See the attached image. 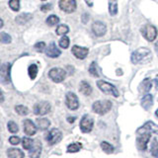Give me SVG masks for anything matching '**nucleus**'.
<instances>
[{"mask_svg": "<svg viewBox=\"0 0 158 158\" xmlns=\"http://www.w3.org/2000/svg\"><path fill=\"white\" fill-rule=\"evenodd\" d=\"M151 58H152V52L149 48H139L131 53V60L133 64H139V63L149 62L151 60Z\"/></svg>", "mask_w": 158, "mask_h": 158, "instance_id": "f257e3e1", "label": "nucleus"}, {"mask_svg": "<svg viewBox=\"0 0 158 158\" xmlns=\"http://www.w3.org/2000/svg\"><path fill=\"white\" fill-rule=\"evenodd\" d=\"M46 22H47V24L48 25V26L52 27V26H56V25H57L59 23V18L56 16V15L52 14V15H49V16L47 18Z\"/></svg>", "mask_w": 158, "mask_h": 158, "instance_id": "c756f323", "label": "nucleus"}, {"mask_svg": "<svg viewBox=\"0 0 158 158\" xmlns=\"http://www.w3.org/2000/svg\"><path fill=\"white\" fill-rule=\"evenodd\" d=\"M80 130L82 132L84 133H88L90 132L93 130V127H94V121L93 118L89 116V115H84L80 121Z\"/></svg>", "mask_w": 158, "mask_h": 158, "instance_id": "9b49d317", "label": "nucleus"}, {"mask_svg": "<svg viewBox=\"0 0 158 158\" xmlns=\"http://www.w3.org/2000/svg\"><path fill=\"white\" fill-rule=\"evenodd\" d=\"M0 38H1V43L2 44H10L12 42V38L10 35H8L5 32H1L0 34Z\"/></svg>", "mask_w": 158, "mask_h": 158, "instance_id": "4c0bfd02", "label": "nucleus"}, {"mask_svg": "<svg viewBox=\"0 0 158 158\" xmlns=\"http://www.w3.org/2000/svg\"><path fill=\"white\" fill-rule=\"evenodd\" d=\"M56 35H58V36H64V35H66L69 32V28H68L67 25L61 24L56 28Z\"/></svg>", "mask_w": 158, "mask_h": 158, "instance_id": "2f4dec72", "label": "nucleus"}, {"mask_svg": "<svg viewBox=\"0 0 158 158\" xmlns=\"http://www.w3.org/2000/svg\"><path fill=\"white\" fill-rule=\"evenodd\" d=\"M137 137H136V145L138 149L141 151H145L147 149V144L150 140L151 132H146V131H143L141 127H139L136 131Z\"/></svg>", "mask_w": 158, "mask_h": 158, "instance_id": "f03ea898", "label": "nucleus"}, {"mask_svg": "<svg viewBox=\"0 0 158 158\" xmlns=\"http://www.w3.org/2000/svg\"><path fill=\"white\" fill-rule=\"evenodd\" d=\"M20 141H21V139H20L19 136H16V135H13L9 138V142L11 143L12 145H18Z\"/></svg>", "mask_w": 158, "mask_h": 158, "instance_id": "ea45409f", "label": "nucleus"}, {"mask_svg": "<svg viewBox=\"0 0 158 158\" xmlns=\"http://www.w3.org/2000/svg\"><path fill=\"white\" fill-rule=\"evenodd\" d=\"M140 32L143 38L148 42H153L157 37V29L153 26V25H150V24L144 25V26L141 28Z\"/></svg>", "mask_w": 158, "mask_h": 158, "instance_id": "39448f33", "label": "nucleus"}, {"mask_svg": "<svg viewBox=\"0 0 158 158\" xmlns=\"http://www.w3.org/2000/svg\"><path fill=\"white\" fill-rule=\"evenodd\" d=\"M7 128H8V131L11 132V133H17L18 131H19V127L17 126V123H15V122H12V121L8 122V123H7Z\"/></svg>", "mask_w": 158, "mask_h": 158, "instance_id": "c9c22d12", "label": "nucleus"}, {"mask_svg": "<svg viewBox=\"0 0 158 158\" xmlns=\"http://www.w3.org/2000/svg\"><path fill=\"white\" fill-rule=\"evenodd\" d=\"M155 115H156V117H158V109L155 111Z\"/></svg>", "mask_w": 158, "mask_h": 158, "instance_id": "a18cd8bd", "label": "nucleus"}, {"mask_svg": "<svg viewBox=\"0 0 158 158\" xmlns=\"http://www.w3.org/2000/svg\"><path fill=\"white\" fill-rule=\"evenodd\" d=\"M69 43H70V41H69V38L66 37L65 35H64V36H62V38H61L60 40H59V42H58L59 47L62 48H64V49L68 48V47H69Z\"/></svg>", "mask_w": 158, "mask_h": 158, "instance_id": "f704fd0d", "label": "nucleus"}, {"mask_svg": "<svg viewBox=\"0 0 158 158\" xmlns=\"http://www.w3.org/2000/svg\"><path fill=\"white\" fill-rule=\"evenodd\" d=\"M85 2H86V4L88 5L89 7H92V6H93V2H94V0H85Z\"/></svg>", "mask_w": 158, "mask_h": 158, "instance_id": "c03bdc74", "label": "nucleus"}, {"mask_svg": "<svg viewBox=\"0 0 158 158\" xmlns=\"http://www.w3.org/2000/svg\"><path fill=\"white\" fill-rule=\"evenodd\" d=\"M82 148V144L80 142H73L67 146V152L68 153H75L78 152Z\"/></svg>", "mask_w": 158, "mask_h": 158, "instance_id": "cd10ccee", "label": "nucleus"}, {"mask_svg": "<svg viewBox=\"0 0 158 158\" xmlns=\"http://www.w3.org/2000/svg\"><path fill=\"white\" fill-rule=\"evenodd\" d=\"M46 54H47V56L51 58H56L61 54V52H60V49L56 47V43H51L46 49Z\"/></svg>", "mask_w": 158, "mask_h": 158, "instance_id": "dca6fc26", "label": "nucleus"}, {"mask_svg": "<svg viewBox=\"0 0 158 158\" xmlns=\"http://www.w3.org/2000/svg\"><path fill=\"white\" fill-rule=\"evenodd\" d=\"M156 79H157V80H158V75H157V76H156Z\"/></svg>", "mask_w": 158, "mask_h": 158, "instance_id": "49530a36", "label": "nucleus"}, {"mask_svg": "<svg viewBox=\"0 0 158 158\" xmlns=\"http://www.w3.org/2000/svg\"><path fill=\"white\" fill-rule=\"evenodd\" d=\"M79 91H80L83 95L85 96H90L92 93V87L87 81L83 80L79 84Z\"/></svg>", "mask_w": 158, "mask_h": 158, "instance_id": "6ab92c4d", "label": "nucleus"}, {"mask_svg": "<svg viewBox=\"0 0 158 158\" xmlns=\"http://www.w3.org/2000/svg\"><path fill=\"white\" fill-rule=\"evenodd\" d=\"M101 148H102V150L107 153V154H111V153L114 152V146L111 144V143H109L107 141H102L101 142Z\"/></svg>", "mask_w": 158, "mask_h": 158, "instance_id": "c85d7f7f", "label": "nucleus"}, {"mask_svg": "<svg viewBox=\"0 0 158 158\" xmlns=\"http://www.w3.org/2000/svg\"><path fill=\"white\" fill-rule=\"evenodd\" d=\"M65 104L67 108L71 111H75L79 108V100L75 93L68 92L65 96Z\"/></svg>", "mask_w": 158, "mask_h": 158, "instance_id": "1a4fd4ad", "label": "nucleus"}, {"mask_svg": "<svg viewBox=\"0 0 158 158\" xmlns=\"http://www.w3.org/2000/svg\"><path fill=\"white\" fill-rule=\"evenodd\" d=\"M61 138H62V132L58 128H52L48 131V135L46 136V140L48 142L49 145H53L60 141Z\"/></svg>", "mask_w": 158, "mask_h": 158, "instance_id": "6e6552de", "label": "nucleus"}, {"mask_svg": "<svg viewBox=\"0 0 158 158\" xmlns=\"http://www.w3.org/2000/svg\"><path fill=\"white\" fill-rule=\"evenodd\" d=\"M51 109H52V106H51V104H49V102L42 101V102L35 104L34 114L37 116H44V115H47L48 113L51 112Z\"/></svg>", "mask_w": 158, "mask_h": 158, "instance_id": "0eeeda50", "label": "nucleus"}, {"mask_svg": "<svg viewBox=\"0 0 158 158\" xmlns=\"http://www.w3.org/2000/svg\"><path fill=\"white\" fill-rule=\"evenodd\" d=\"M113 104L109 100H99L93 103L92 110L94 113L98 114V115H105L111 111Z\"/></svg>", "mask_w": 158, "mask_h": 158, "instance_id": "7ed1b4c3", "label": "nucleus"}, {"mask_svg": "<svg viewBox=\"0 0 158 158\" xmlns=\"http://www.w3.org/2000/svg\"><path fill=\"white\" fill-rule=\"evenodd\" d=\"M75 120H76V118H75V117H68V118H67V122H68L69 123H73L74 122H75Z\"/></svg>", "mask_w": 158, "mask_h": 158, "instance_id": "37998d69", "label": "nucleus"}, {"mask_svg": "<svg viewBox=\"0 0 158 158\" xmlns=\"http://www.w3.org/2000/svg\"><path fill=\"white\" fill-rule=\"evenodd\" d=\"M71 52L74 56L78 59H84L86 58L88 53H89V49L87 48L84 47H79V46H73L71 48Z\"/></svg>", "mask_w": 158, "mask_h": 158, "instance_id": "4468645a", "label": "nucleus"}, {"mask_svg": "<svg viewBox=\"0 0 158 158\" xmlns=\"http://www.w3.org/2000/svg\"><path fill=\"white\" fill-rule=\"evenodd\" d=\"M141 128L143 131H150V132H153V133H156V135H158V125H156V123H153L152 121L146 122L144 125L141 127Z\"/></svg>", "mask_w": 158, "mask_h": 158, "instance_id": "4be33fe9", "label": "nucleus"}, {"mask_svg": "<svg viewBox=\"0 0 158 158\" xmlns=\"http://www.w3.org/2000/svg\"><path fill=\"white\" fill-rule=\"evenodd\" d=\"M58 6L63 12L70 14L76 10L77 4H76V0H59Z\"/></svg>", "mask_w": 158, "mask_h": 158, "instance_id": "9d476101", "label": "nucleus"}, {"mask_svg": "<svg viewBox=\"0 0 158 158\" xmlns=\"http://www.w3.org/2000/svg\"><path fill=\"white\" fill-rule=\"evenodd\" d=\"M36 125L38 128H40L41 131H46L47 128L51 126V122L46 118H39L36 120Z\"/></svg>", "mask_w": 158, "mask_h": 158, "instance_id": "5701e85b", "label": "nucleus"}, {"mask_svg": "<svg viewBox=\"0 0 158 158\" xmlns=\"http://www.w3.org/2000/svg\"><path fill=\"white\" fill-rule=\"evenodd\" d=\"M15 111L20 116H27L29 114V109L24 105H17L15 107Z\"/></svg>", "mask_w": 158, "mask_h": 158, "instance_id": "473e14b6", "label": "nucleus"}, {"mask_svg": "<svg viewBox=\"0 0 158 158\" xmlns=\"http://www.w3.org/2000/svg\"><path fill=\"white\" fill-rule=\"evenodd\" d=\"M42 1H44V0H42Z\"/></svg>", "mask_w": 158, "mask_h": 158, "instance_id": "de8ad7c7", "label": "nucleus"}, {"mask_svg": "<svg viewBox=\"0 0 158 158\" xmlns=\"http://www.w3.org/2000/svg\"><path fill=\"white\" fill-rule=\"evenodd\" d=\"M42 143L40 140L38 139H35L34 142V146L32 147L31 150H29V155L30 157H39L41 155V152H42Z\"/></svg>", "mask_w": 158, "mask_h": 158, "instance_id": "a211bd4d", "label": "nucleus"}, {"mask_svg": "<svg viewBox=\"0 0 158 158\" xmlns=\"http://www.w3.org/2000/svg\"><path fill=\"white\" fill-rule=\"evenodd\" d=\"M28 74H29V76H30V78L32 79V80L36 79V77L38 75V65H37V64L33 63V64H31V65L29 66Z\"/></svg>", "mask_w": 158, "mask_h": 158, "instance_id": "bb28decb", "label": "nucleus"}, {"mask_svg": "<svg viewBox=\"0 0 158 158\" xmlns=\"http://www.w3.org/2000/svg\"><path fill=\"white\" fill-rule=\"evenodd\" d=\"M92 32L97 37H103L107 32V26L101 21H95L92 24Z\"/></svg>", "mask_w": 158, "mask_h": 158, "instance_id": "ddd939ff", "label": "nucleus"}, {"mask_svg": "<svg viewBox=\"0 0 158 158\" xmlns=\"http://www.w3.org/2000/svg\"><path fill=\"white\" fill-rule=\"evenodd\" d=\"M34 142L35 140L31 139V138L29 137H24L23 138V142H22V145L24 147V149L26 150H31L32 147L34 146Z\"/></svg>", "mask_w": 158, "mask_h": 158, "instance_id": "7c9ffc66", "label": "nucleus"}, {"mask_svg": "<svg viewBox=\"0 0 158 158\" xmlns=\"http://www.w3.org/2000/svg\"><path fill=\"white\" fill-rule=\"evenodd\" d=\"M48 77L52 79L53 82L60 83L62 82L66 77V71L62 68L59 67H53L48 71Z\"/></svg>", "mask_w": 158, "mask_h": 158, "instance_id": "423d86ee", "label": "nucleus"}, {"mask_svg": "<svg viewBox=\"0 0 158 158\" xmlns=\"http://www.w3.org/2000/svg\"><path fill=\"white\" fill-rule=\"evenodd\" d=\"M10 70H11V64L4 63L0 68V79L3 84H9L11 82V76H10Z\"/></svg>", "mask_w": 158, "mask_h": 158, "instance_id": "f8f14e48", "label": "nucleus"}, {"mask_svg": "<svg viewBox=\"0 0 158 158\" xmlns=\"http://www.w3.org/2000/svg\"><path fill=\"white\" fill-rule=\"evenodd\" d=\"M34 48L38 52H43L44 51V48H47V46H46V44H44V42H39V43H37L36 44H35Z\"/></svg>", "mask_w": 158, "mask_h": 158, "instance_id": "58836bf2", "label": "nucleus"}, {"mask_svg": "<svg viewBox=\"0 0 158 158\" xmlns=\"http://www.w3.org/2000/svg\"><path fill=\"white\" fill-rule=\"evenodd\" d=\"M151 87H152V81L150 80L149 78H145L144 80L140 83L138 90H139V92H141L143 94H147L148 92L150 91Z\"/></svg>", "mask_w": 158, "mask_h": 158, "instance_id": "aec40b11", "label": "nucleus"}, {"mask_svg": "<svg viewBox=\"0 0 158 158\" xmlns=\"http://www.w3.org/2000/svg\"><path fill=\"white\" fill-rule=\"evenodd\" d=\"M33 19V15L30 14V13H22L18 15L15 19V21H16L18 24L20 25H24V24H27L28 22H30L31 20Z\"/></svg>", "mask_w": 158, "mask_h": 158, "instance_id": "412c9836", "label": "nucleus"}, {"mask_svg": "<svg viewBox=\"0 0 158 158\" xmlns=\"http://www.w3.org/2000/svg\"><path fill=\"white\" fill-rule=\"evenodd\" d=\"M7 156L10 158H22L25 157V154L18 148H9L7 150Z\"/></svg>", "mask_w": 158, "mask_h": 158, "instance_id": "b1692460", "label": "nucleus"}, {"mask_svg": "<svg viewBox=\"0 0 158 158\" xmlns=\"http://www.w3.org/2000/svg\"><path fill=\"white\" fill-rule=\"evenodd\" d=\"M150 151L152 156L158 157V141L157 138H153V140L151 142V146H150Z\"/></svg>", "mask_w": 158, "mask_h": 158, "instance_id": "72a5a7b5", "label": "nucleus"}, {"mask_svg": "<svg viewBox=\"0 0 158 158\" xmlns=\"http://www.w3.org/2000/svg\"><path fill=\"white\" fill-rule=\"evenodd\" d=\"M23 128H24V132L26 133L27 135L32 136L34 135H36L37 132V126L31 121V120H25L23 122Z\"/></svg>", "mask_w": 158, "mask_h": 158, "instance_id": "2eb2a0df", "label": "nucleus"}, {"mask_svg": "<svg viewBox=\"0 0 158 158\" xmlns=\"http://www.w3.org/2000/svg\"><path fill=\"white\" fill-rule=\"evenodd\" d=\"M52 5L48 3V4L42 5L41 10H42V12H48V11H49V10H52Z\"/></svg>", "mask_w": 158, "mask_h": 158, "instance_id": "a19ab883", "label": "nucleus"}, {"mask_svg": "<svg viewBox=\"0 0 158 158\" xmlns=\"http://www.w3.org/2000/svg\"><path fill=\"white\" fill-rule=\"evenodd\" d=\"M89 73H90V75L94 76V77H99L100 76V68H99L98 64L96 61H93L90 66H89V69H88Z\"/></svg>", "mask_w": 158, "mask_h": 158, "instance_id": "393cba45", "label": "nucleus"}, {"mask_svg": "<svg viewBox=\"0 0 158 158\" xmlns=\"http://www.w3.org/2000/svg\"><path fill=\"white\" fill-rule=\"evenodd\" d=\"M81 20H82V23L83 24H86L88 21H89V15L87 13H84L81 17Z\"/></svg>", "mask_w": 158, "mask_h": 158, "instance_id": "79ce46f5", "label": "nucleus"}, {"mask_svg": "<svg viewBox=\"0 0 158 158\" xmlns=\"http://www.w3.org/2000/svg\"><path fill=\"white\" fill-rule=\"evenodd\" d=\"M9 7L11 8L13 11L18 12L20 10V0H10Z\"/></svg>", "mask_w": 158, "mask_h": 158, "instance_id": "e433bc0d", "label": "nucleus"}, {"mask_svg": "<svg viewBox=\"0 0 158 158\" xmlns=\"http://www.w3.org/2000/svg\"><path fill=\"white\" fill-rule=\"evenodd\" d=\"M109 13L111 16H116L118 13L117 0H109Z\"/></svg>", "mask_w": 158, "mask_h": 158, "instance_id": "a878e982", "label": "nucleus"}, {"mask_svg": "<svg viewBox=\"0 0 158 158\" xmlns=\"http://www.w3.org/2000/svg\"><path fill=\"white\" fill-rule=\"evenodd\" d=\"M141 107L144 109L145 111H149L151 107L153 106V96L151 94L147 93L141 99Z\"/></svg>", "mask_w": 158, "mask_h": 158, "instance_id": "f3484780", "label": "nucleus"}, {"mask_svg": "<svg viewBox=\"0 0 158 158\" xmlns=\"http://www.w3.org/2000/svg\"><path fill=\"white\" fill-rule=\"evenodd\" d=\"M97 86L103 93L107 94V95H112L116 98H118V96H120V93H118V90L117 89V87L115 85H113V84L107 82V81L98 80Z\"/></svg>", "mask_w": 158, "mask_h": 158, "instance_id": "20e7f679", "label": "nucleus"}]
</instances>
